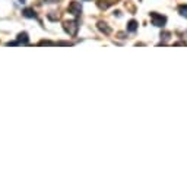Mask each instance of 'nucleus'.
Wrapping results in <instances>:
<instances>
[{"label":"nucleus","instance_id":"obj_1","mask_svg":"<svg viewBox=\"0 0 187 186\" xmlns=\"http://www.w3.org/2000/svg\"><path fill=\"white\" fill-rule=\"evenodd\" d=\"M63 28H65V31L69 35H73V37H75V35L78 34L79 25H78V22H76V21H66L65 24H63Z\"/></svg>","mask_w":187,"mask_h":186},{"label":"nucleus","instance_id":"obj_2","mask_svg":"<svg viewBox=\"0 0 187 186\" xmlns=\"http://www.w3.org/2000/svg\"><path fill=\"white\" fill-rule=\"evenodd\" d=\"M151 21H152V25H155V26H164L165 22H167V18L154 12V13H151Z\"/></svg>","mask_w":187,"mask_h":186},{"label":"nucleus","instance_id":"obj_3","mask_svg":"<svg viewBox=\"0 0 187 186\" xmlns=\"http://www.w3.org/2000/svg\"><path fill=\"white\" fill-rule=\"evenodd\" d=\"M67 10L72 13V15H75V16H78V15H81L82 12V6L79 2H70V5H69V8H67Z\"/></svg>","mask_w":187,"mask_h":186},{"label":"nucleus","instance_id":"obj_4","mask_svg":"<svg viewBox=\"0 0 187 186\" xmlns=\"http://www.w3.org/2000/svg\"><path fill=\"white\" fill-rule=\"evenodd\" d=\"M98 28H99V31L101 32H104V34H111V28L107 25L105 22H98Z\"/></svg>","mask_w":187,"mask_h":186},{"label":"nucleus","instance_id":"obj_5","mask_svg":"<svg viewBox=\"0 0 187 186\" xmlns=\"http://www.w3.org/2000/svg\"><path fill=\"white\" fill-rule=\"evenodd\" d=\"M22 15H24L25 18H32V19L37 18V13H35L34 9H24V10H22Z\"/></svg>","mask_w":187,"mask_h":186},{"label":"nucleus","instance_id":"obj_6","mask_svg":"<svg viewBox=\"0 0 187 186\" xmlns=\"http://www.w3.org/2000/svg\"><path fill=\"white\" fill-rule=\"evenodd\" d=\"M28 41H29V37H28V34L26 32H21V34L18 35V42L21 44H28Z\"/></svg>","mask_w":187,"mask_h":186},{"label":"nucleus","instance_id":"obj_7","mask_svg":"<svg viewBox=\"0 0 187 186\" xmlns=\"http://www.w3.org/2000/svg\"><path fill=\"white\" fill-rule=\"evenodd\" d=\"M136 29H138V22H136L135 19H132L130 22L127 24V31H129V32H135Z\"/></svg>","mask_w":187,"mask_h":186},{"label":"nucleus","instance_id":"obj_8","mask_svg":"<svg viewBox=\"0 0 187 186\" xmlns=\"http://www.w3.org/2000/svg\"><path fill=\"white\" fill-rule=\"evenodd\" d=\"M179 12H180V15L181 16H186L187 18V5H181L179 8Z\"/></svg>","mask_w":187,"mask_h":186},{"label":"nucleus","instance_id":"obj_9","mask_svg":"<svg viewBox=\"0 0 187 186\" xmlns=\"http://www.w3.org/2000/svg\"><path fill=\"white\" fill-rule=\"evenodd\" d=\"M45 44H47V46H50V44H53V42H51V41H40V46H45Z\"/></svg>","mask_w":187,"mask_h":186}]
</instances>
